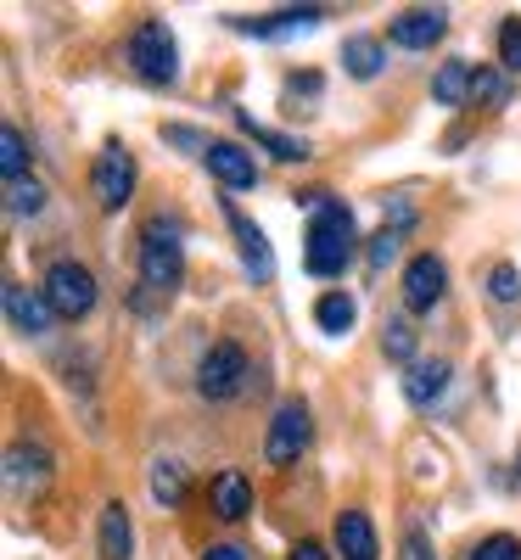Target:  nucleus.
Returning <instances> with one entry per match:
<instances>
[{
	"mask_svg": "<svg viewBox=\"0 0 521 560\" xmlns=\"http://www.w3.org/2000/svg\"><path fill=\"white\" fill-rule=\"evenodd\" d=\"M298 202L314 208V219H309V242H303V264H309V275L337 280V275L348 269L354 247H359L354 208L337 202V197H325V191H309V197H298Z\"/></svg>",
	"mask_w": 521,
	"mask_h": 560,
	"instance_id": "nucleus-1",
	"label": "nucleus"
},
{
	"mask_svg": "<svg viewBox=\"0 0 521 560\" xmlns=\"http://www.w3.org/2000/svg\"><path fill=\"white\" fill-rule=\"evenodd\" d=\"M180 275H185V230L158 213L140 230V280H147L152 292H174Z\"/></svg>",
	"mask_w": 521,
	"mask_h": 560,
	"instance_id": "nucleus-2",
	"label": "nucleus"
},
{
	"mask_svg": "<svg viewBox=\"0 0 521 560\" xmlns=\"http://www.w3.org/2000/svg\"><path fill=\"white\" fill-rule=\"evenodd\" d=\"M247 382H253V359H247L242 342H213V348L202 353V364H197V393H202L208 404L242 398Z\"/></svg>",
	"mask_w": 521,
	"mask_h": 560,
	"instance_id": "nucleus-3",
	"label": "nucleus"
},
{
	"mask_svg": "<svg viewBox=\"0 0 521 560\" xmlns=\"http://www.w3.org/2000/svg\"><path fill=\"white\" fill-rule=\"evenodd\" d=\"M129 68H135V79H147V84H174L180 79V45H174V34H169V23L163 18H147L135 34H129Z\"/></svg>",
	"mask_w": 521,
	"mask_h": 560,
	"instance_id": "nucleus-4",
	"label": "nucleus"
},
{
	"mask_svg": "<svg viewBox=\"0 0 521 560\" xmlns=\"http://www.w3.org/2000/svg\"><path fill=\"white\" fill-rule=\"evenodd\" d=\"M39 292H45V303H51V314L57 319H84L90 308H96V275H90L79 258H57L51 269H45V280H39Z\"/></svg>",
	"mask_w": 521,
	"mask_h": 560,
	"instance_id": "nucleus-5",
	"label": "nucleus"
},
{
	"mask_svg": "<svg viewBox=\"0 0 521 560\" xmlns=\"http://www.w3.org/2000/svg\"><path fill=\"white\" fill-rule=\"evenodd\" d=\"M135 179H140L135 152L124 147V140H107V147L96 152V168H90V191H96V202H102L107 213H118V208L135 197Z\"/></svg>",
	"mask_w": 521,
	"mask_h": 560,
	"instance_id": "nucleus-6",
	"label": "nucleus"
},
{
	"mask_svg": "<svg viewBox=\"0 0 521 560\" xmlns=\"http://www.w3.org/2000/svg\"><path fill=\"white\" fill-rule=\"evenodd\" d=\"M309 438H314V420H309V404L303 398H287L275 409V420H269V438H264V459L269 465H292L303 448H309Z\"/></svg>",
	"mask_w": 521,
	"mask_h": 560,
	"instance_id": "nucleus-7",
	"label": "nucleus"
},
{
	"mask_svg": "<svg viewBox=\"0 0 521 560\" xmlns=\"http://www.w3.org/2000/svg\"><path fill=\"white\" fill-rule=\"evenodd\" d=\"M443 292H449V264L438 253L409 258V269H404V308L409 314H426V308H438Z\"/></svg>",
	"mask_w": 521,
	"mask_h": 560,
	"instance_id": "nucleus-8",
	"label": "nucleus"
},
{
	"mask_svg": "<svg viewBox=\"0 0 521 560\" xmlns=\"http://www.w3.org/2000/svg\"><path fill=\"white\" fill-rule=\"evenodd\" d=\"M224 219H230V230H235V247H242V264H247V275L258 280V287H269L275 280V253H269V236L264 230L235 208V202H224Z\"/></svg>",
	"mask_w": 521,
	"mask_h": 560,
	"instance_id": "nucleus-9",
	"label": "nucleus"
},
{
	"mask_svg": "<svg viewBox=\"0 0 521 560\" xmlns=\"http://www.w3.org/2000/svg\"><path fill=\"white\" fill-rule=\"evenodd\" d=\"M202 163H208V174H213L219 185H230V191H247V185H258V163H253V152H247V147H235V140H213Z\"/></svg>",
	"mask_w": 521,
	"mask_h": 560,
	"instance_id": "nucleus-10",
	"label": "nucleus"
},
{
	"mask_svg": "<svg viewBox=\"0 0 521 560\" xmlns=\"http://www.w3.org/2000/svg\"><path fill=\"white\" fill-rule=\"evenodd\" d=\"M449 28V12L443 7H409L393 18V45H404V51H420V45H438Z\"/></svg>",
	"mask_w": 521,
	"mask_h": 560,
	"instance_id": "nucleus-11",
	"label": "nucleus"
},
{
	"mask_svg": "<svg viewBox=\"0 0 521 560\" xmlns=\"http://www.w3.org/2000/svg\"><path fill=\"white\" fill-rule=\"evenodd\" d=\"M7 319H12V331H23V337H45L57 325L45 292H28V287H7Z\"/></svg>",
	"mask_w": 521,
	"mask_h": 560,
	"instance_id": "nucleus-12",
	"label": "nucleus"
},
{
	"mask_svg": "<svg viewBox=\"0 0 521 560\" xmlns=\"http://www.w3.org/2000/svg\"><path fill=\"white\" fill-rule=\"evenodd\" d=\"M449 376H454V370H449L443 359H415V364L404 370V398H409L415 409H432V404L449 393Z\"/></svg>",
	"mask_w": 521,
	"mask_h": 560,
	"instance_id": "nucleus-13",
	"label": "nucleus"
},
{
	"mask_svg": "<svg viewBox=\"0 0 521 560\" xmlns=\"http://www.w3.org/2000/svg\"><path fill=\"white\" fill-rule=\"evenodd\" d=\"M7 477H12V488H23V493L45 488V482H51V448H39V443H12Z\"/></svg>",
	"mask_w": 521,
	"mask_h": 560,
	"instance_id": "nucleus-14",
	"label": "nucleus"
},
{
	"mask_svg": "<svg viewBox=\"0 0 521 560\" xmlns=\"http://www.w3.org/2000/svg\"><path fill=\"white\" fill-rule=\"evenodd\" d=\"M320 18H325L320 7H280V12H269V18H230V28L275 39V34H298V28H314Z\"/></svg>",
	"mask_w": 521,
	"mask_h": 560,
	"instance_id": "nucleus-15",
	"label": "nucleus"
},
{
	"mask_svg": "<svg viewBox=\"0 0 521 560\" xmlns=\"http://www.w3.org/2000/svg\"><path fill=\"white\" fill-rule=\"evenodd\" d=\"M337 555L343 560H375L382 549H375V527L364 510H343L337 516Z\"/></svg>",
	"mask_w": 521,
	"mask_h": 560,
	"instance_id": "nucleus-16",
	"label": "nucleus"
},
{
	"mask_svg": "<svg viewBox=\"0 0 521 560\" xmlns=\"http://www.w3.org/2000/svg\"><path fill=\"white\" fill-rule=\"evenodd\" d=\"M235 124H242L253 140H258V147H269L280 163H303L309 158V140H298V135H280V129H269V124H258L253 113H235Z\"/></svg>",
	"mask_w": 521,
	"mask_h": 560,
	"instance_id": "nucleus-17",
	"label": "nucleus"
},
{
	"mask_svg": "<svg viewBox=\"0 0 521 560\" xmlns=\"http://www.w3.org/2000/svg\"><path fill=\"white\" fill-rule=\"evenodd\" d=\"M213 510H219L224 522H242L247 510H253V488H247L242 471H219L213 477Z\"/></svg>",
	"mask_w": 521,
	"mask_h": 560,
	"instance_id": "nucleus-18",
	"label": "nucleus"
},
{
	"mask_svg": "<svg viewBox=\"0 0 521 560\" xmlns=\"http://www.w3.org/2000/svg\"><path fill=\"white\" fill-rule=\"evenodd\" d=\"M135 555V527H129V510L107 504L102 510V560H129Z\"/></svg>",
	"mask_w": 521,
	"mask_h": 560,
	"instance_id": "nucleus-19",
	"label": "nucleus"
},
{
	"mask_svg": "<svg viewBox=\"0 0 521 560\" xmlns=\"http://www.w3.org/2000/svg\"><path fill=\"white\" fill-rule=\"evenodd\" d=\"M343 62H348L354 79H375V73H382V62H387V45L370 39V34H354V39L343 45Z\"/></svg>",
	"mask_w": 521,
	"mask_h": 560,
	"instance_id": "nucleus-20",
	"label": "nucleus"
},
{
	"mask_svg": "<svg viewBox=\"0 0 521 560\" xmlns=\"http://www.w3.org/2000/svg\"><path fill=\"white\" fill-rule=\"evenodd\" d=\"M314 319H320V331L343 337V331H354V319H359V303H354L348 292H325V298L314 303Z\"/></svg>",
	"mask_w": 521,
	"mask_h": 560,
	"instance_id": "nucleus-21",
	"label": "nucleus"
},
{
	"mask_svg": "<svg viewBox=\"0 0 521 560\" xmlns=\"http://www.w3.org/2000/svg\"><path fill=\"white\" fill-rule=\"evenodd\" d=\"M471 73H477V68H465V62H443L438 68V79H432L438 107H465L471 102Z\"/></svg>",
	"mask_w": 521,
	"mask_h": 560,
	"instance_id": "nucleus-22",
	"label": "nucleus"
},
{
	"mask_svg": "<svg viewBox=\"0 0 521 560\" xmlns=\"http://www.w3.org/2000/svg\"><path fill=\"white\" fill-rule=\"evenodd\" d=\"M471 102L510 107V73L505 68H477V73H471Z\"/></svg>",
	"mask_w": 521,
	"mask_h": 560,
	"instance_id": "nucleus-23",
	"label": "nucleus"
},
{
	"mask_svg": "<svg viewBox=\"0 0 521 560\" xmlns=\"http://www.w3.org/2000/svg\"><path fill=\"white\" fill-rule=\"evenodd\" d=\"M0 174H7V179H28V140H23L18 124L0 129Z\"/></svg>",
	"mask_w": 521,
	"mask_h": 560,
	"instance_id": "nucleus-24",
	"label": "nucleus"
},
{
	"mask_svg": "<svg viewBox=\"0 0 521 560\" xmlns=\"http://www.w3.org/2000/svg\"><path fill=\"white\" fill-rule=\"evenodd\" d=\"M7 213H18V219H34V213H45V185L28 174V179H7Z\"/></svg>",
	"mask_w": 521,
	"mask_h": 560,
	"instance_id": "nucleus-25",
	"label": "nucleus"
},
{
	"mask_svg": "<svg viewBox=\"0 0 521 560\" xmlns=\"http://www.w3.org/2000/svg\"><path fill=\"white\" fill-rule=\"evenodd\" d=\"M152 499L169 504V510L185 499V465H180V459H158V465H152Z\"/></svg>",
	"mask_w": 521,
	"mask_h": 560,
	"instance_id": "nucleus-26",
	"label": "nucleus"
},
{
	"mask_svg": "<svg viewBox=\"0 0 521 560\" xmlns=\"http://www.w3.org/2000/svg\"><path fill=\"white\" fill-rule=\"evenodd\" d=\"M382 348H387V359H398L409 370L415 364V325L409 319H387L382 325Z\"/></svg>",
	"mask_w": 521,
	"mask_h": 560,
	"instance_id": "nucleus-27",
	"label": "nucleus"
},
{
	"mask_svg": "<svg viewBox=\"0 0 521 560\" xmlns=\"http://www.w3.org/2000/svg\"><path fill=\"white\" fill-rule=\"evenodd\" d=\"M488 298H494V303H521V275H516V264H494V269H488Z\"/></svg>",
	"mask_w": 521,
	"mask_h": 560,
	"instance_id": "nucleus-28",
	"label": "nucleus"
},
{
	"mask_svg": "<svg viewBox=\"0 0 521 560\" xmlns=\"http://www.w3.org/2000/svg\"><path fill=\"white\" fill-rule=\"evenodd\" d=\"M499 68L505 73H521V18H505L499 23Z\"/></svg>",
	"mask_w": 521,
	"mask_h": 560,
	"instance_id": "nucleus-29",
	"label": "nucleus"
},
{
	"mask_svg": "<svg viewBox=\"0 0 521 560\" xmlns=\"http://www.w3.org/2000/svg\"><path fill=\"white\" fill-rule=\"evenodd\" d=\"M465 560H521V538L494 533V538H483V544H471V555H465Z\"/></svg>",
	"mask_w": 521,
	"mask_h": 560,
	"instance_id": "nucleus-30",
	"label": "nucleus"
},
{
	"mask_svg": "<svg viewBox=\"0 0 521 560\" xmlns=\"http://www.w3.org/2000/svg\"><path fill=\"white\" fill-rule=\"evenodd\" d=\"M398 242H404V236H398V230H393V224H387V230H382V236H375V242H370V275H382V269L393 264V253H398Z\"/></svg>",
	"mask_w": 521,
	"mask_h": 560,
	"instance_id": "nucleus-31",
	"label": "nucleus"
},
{
	"mask_svg": "<svg viewBox=\"0 0 521 560\" xmlns=\"http://www.w3.org/2000/svg\"><path fill=\"white\" fill-rule=\"evenodd\" d=\"M398 560H438V555H432V544H426L420 533H409V538H404V555H398Z\"/></svg>",
	"mask_w": 521,
	"mask_h": 560,
	"instance_id": "nucleus-32",
	"label": "nucleus"
},
{
	"mask_svg": "<svg viewBox=\"0 0 521 560\" xmlns=\"http://www.w3.org/2000/svg\"><path fill=\"white\" fill-rule=\"evenodd\" d=\"M202 560H247V549H242V544H213Z\"/></svg>",
	"mask_w": 521,
	"mask_h": 560,
	"instance_id": "nucleus-33",
	"label": "nucleus"
},
{
	"mask_svg": "<svg viewBox=\"0 0 521 560\" xmlns=\"http://www.w3.org/2000/svg\"><path fill=\"white\" fill-rule=\"evenodd\" d=\"M287 560H325V549H320V544H298Z\"/></svg>",
	"mask_w": 521,
	"mask_h": 560,
	"instance_id": "nucleus-34",
	"label": "nucleus"
},
{
	"mask_svg": "<svg viewBox=\"0 0 521 560\" xmlns=\"http://www.w3.org/2000/svg\"><path fill=\"white\" fill-rule=\"evenodd\" d=\"M516 477H521V459H516Z\"/></svg>",
	"mask_w": 521,
	"mask_h": 560,
	"instance_id": "nucleus-35",
	"label": "nucleus"
}]
</instances>
